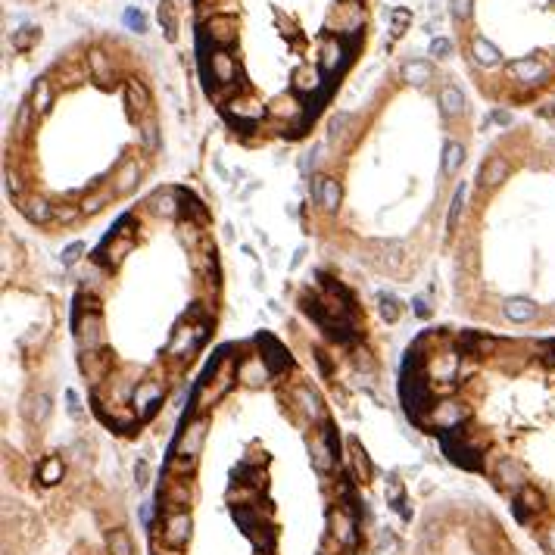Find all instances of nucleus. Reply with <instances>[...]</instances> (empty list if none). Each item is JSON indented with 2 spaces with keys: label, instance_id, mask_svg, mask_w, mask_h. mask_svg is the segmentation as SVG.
Returning <instances> with one entry per match:
<instances>
[{
  "label": "nucleus",
  "instance_id": "nucleus-1",
  "mask_svg": "<svg viewBox=\"0 0 555 555\" xmlns=\"http://www.w3.org/2000/svg\"><path fill=\"white\" fill-rule=\"evenodd\" d=\"M203 440H206V418H197L181 431V437H178V443H175V452L181 459H191L194 462L203 449Z\"/></svg>",
  "mask_w": 555,
  "mask_h": 555
},
{
  "label": "nucleus",
  "instance_id": "nucleus-2",
  "mask_svg": "<svg viewBox=\"0 0 555 555\" xmlns=\"http://www.w3.org/2000/svg\"><path fill=\"white\" fill-rule=\"evenodd\" d=\"M191 527H194L191 515H187V512H175V515H172V518L166 521L162 540H166V546H172V549H181V546L191 540Z\"/></svg>",
  "mask_w": 555,
  "mask_h": 555
},
{
  "label": "nucleus",
  "instance_id": "nucleus-3",
  "mask_svg": "<svg viewBox=\"0 0 555 555\" xmlns=\"http://www.w3.org/2000/svg\"><path fill=\"white\" fill-rule=\"evenodd\" d=\"M443 452L449 456V462L452 465H459V468H468V471H474V468H481V459H478V452H474L468 443H462L459 437H447L443 440Z\"/></svg>",
  "mask_w": 555,
  "mask_h": 555
},
{
  "label": "nucleus",
  "instance_id": "nucleus-4",
  "mask_svg": "<svg viewBox=\"0 0 555 555\" xmlns=\"http://www.w3.org/2000/svg\"><path fill=\"white\" fill-rule=\"evenodd\" d=\"M256 343H259V349H262V362H269L271 371H284L287 365H291V356H287V349L281 347V343L271 337V334H259V337H256Z\"/></svg>",
  "mask_w": 555,
  "mask_h": 555
},
{
  "label": "nucleus",
  "instance_id": "nucleus-5",
  "mask_svg": "<svg viewBox=\"0 0 555 555\" xmlns=\"http://www.w3.org/2000/svg\"><path fill=\"white\" fill-rule=\"evenodd\" d=\"M159 400H162V384H159V381H144V384H138L135 396H131V405H135L138 415H150Z\"/></svg>",
  "mask_w": 555,
  "mask_h": 555
},
{
  "label": "nucleus",
  "instance_id": "nucleus-6",
  "mask_svg": "<svg viewBox=\"0 0 555 555\" xmlns=\"http://www.w3.org/2000/svg\"><path fill=\"white\" fill-rule=\"evenodd\" d=\"M312 465H315V471L327 474L334 468V449H331V427H325L322 434L312 440Z\"/></svg>",
  "mask_w": 555,
  "mask_h": 555
},
{
  "label": "nucleus",
  "instance_id": "nucleus-7",
  "mask_svg": "<svg viewBox=\"0 0 555 555\" xmlns=\"http://www.w3.org/2000/svg\"><path fill=\"white\" fill-rule=\"evenodd\" d=\"M503 315L509 318V322L527 325V322L537 318V303L527 300V296H509V300L503 303Z\"/></svg>",
  "mask_w": 555,
  "mask_h": 555
},
{
  "label": "nucleus",
  "instance_id": "nucleus-8",
  "mask_svg": "<svg viewBox=\"0 0 555 555\" xmlns=\"http://www.w3.org/2000/svg\"><path fill=\"white\" fill-rule=\"evenodd\" d=\"M312 197L322 203L325 213H337V206H340V184L334 181V178H315Z\"/></svg>",
  "mask_w": 555,
  "mask_h": 555
},
{
  "label": "nucleus",
  "instance_id": "nucleus-9",
  "mask_svg": "<svg viewBox=\"0 0 555 555\" xmlns=\"http://www.w3.org/2000/svg\"><path fill=\"white\" fill-rule=\"evenodd\" d=\"M209 38H213L215 44H222V47H228L234 38H237V19L234 16H215V19H209Z\"/></svg>",
  "mask_w": 555,
  "mask_h": 555
},
{
  "label": "nucleus",
  "instance_id": "nucleus-10",
  "mask_svg": "<svg viewBox=\"0 0 555 555\" xmlns=\"http://www.w3.org/2000/svg\"><path fill=\"white\" fill-rule=\"evenodd\" d=\"M509 178V162L503 159V156H490L487 162H483V169H481V187H499Z\"/></svg>",
  "mask_w": 555,
  "mask_h": 555
},
{
  "label": "nucleus",
  "instance_id": "nucleus-11",
  "mask_svg": "<svg viewBox=\"0 0 555 555\" xmlns=\"http://www.w3.org/2000/svg\"><path fill=\"white\" fill-rule=\"evenodd\" d=\"M331 534L343 546H356V521L347 512H331Z\"/></svg>",
  "mask_w": 555,
  "mask_h": 555
},
{
  "label": "nucleus",
  "instance_id": "nucleus-12",
  "mask_svg": "<svg viewBox=\"0 0 555 555\" xmlns=\"http://www.w3.org/2000/svg\"><path fill=\"white\" fill-rule=\"evenodd\" d=\"M400 75H403V82L415 84V88H425V84H431L434 69H431V62H425V60H412V62H405V66H403Z\"/></svg>",
  "mask_w": 555,
  "mask_h": 555
},
{
  "label": "nucleus",
  "instance_id": "nucleus-13",
  "mask_svg": "<svg viewBox=\"0 0 555 555\" xmlns=\"http://www.w3.org/2000/svg\"><path fill=\"white\" fill-rule=\"evenodd\" d=\"M462 418H465V409L459 403H443L434 409V425L443 427V431H452L456 425H462Z\"/></svg>",
  "mask_w": 555,
  "mask_h": 555
},
{
  "label": "nucleus",
  "instance_id": "nucleus-14",
  "mask_svg": "<svg viewBox=\"0 0 555 555\" xmlns=\"http://www.w3.org/2000/svg\"><path fill=\"white\" fill-rule=\"evenodd\" d=\"M88 72L94 75V82H100V84L113 82V62H109V57L103 50H91L88 53Z\"/></svg>",
  "mask_w": 555,
  "mask_h": 555
},
{
  "label": "nucleus",
  "instance_id": "nucleus-15",
  "mask_svg": "<svg viewBox=\"0 0 555 555\" xmlns=\"http://www.w3.org/2000/svg\"><path fill=\"white\" fill-rule=\"evenodd\" d=\"M440 113L447 116V119L465 113V97H462V91H459L456 84H447V88L440 91Z\"/></svg>",
  "mask_w": 555,
  "mask_h": 555
},
{
  "label": "nucleus",
  "instance_id": "nucleus-16",
  "mask_svg": "<svg viewBox=\"0 0 555 555\" xmlns=\"http://www.w3.org/2000/svg\"><path fill=\"white\" fill-rule=\"evenodd\" d=\"M543 509V496L537 493L534 487H521V493H518V503H515V515H518V521H527V515L530 512H540Z\"/></svg>",
  "mask_w": 555,
  "mask_h": 555
},
{
  "label": "nucleus",
  "instance_id": "nucleus-17",
  "mask_svg": "<svg viewBox=\"0 0 555 555\" xmlns=\"http://www.w3.org/2000/svg\"><path fill=\"white\" fill-rule=\"evenodd\" d=\"M213 75H215V82H222V84H231L234 78H237V62H234L231 53H225V50L213 53Z\"/></svg>",
  "mask_w": 555,
  "mask_h": 555
},
{
  "label": "nucleus",
  "instance_id": "nucleus-18",
  "mask_svg": "<svg viewBox=\"0 0 555 555\" xmlns=\"http://www.w3.org/2000/svg\"><path fill=\"white\" fill-rule=\"evenodd\" d=\"M471 53H474V60H478L481 66H487V69H493V66H499V62H503V53H499V47L490 44L487 38H474Z\"/></svg>",
  "mask_w": 555,
  "mask_h": 555
},
{
  "label": "nucleus",
  "instance_id": "nucleus-19",
  "mask_svg": "<svg viewBox=\"0 0 555 555\" xmlns=\"http://www.w3.org/2000/svg\"><path fill=\"white\" fill-rule=\"evenodd\" d=\"M343 57H347V50H343V44L337 38H327L325 47H322V69L325 72H337L343 66Z\"/></svg>",
  "mask_w": 555,
  "mask_h": 555
},
{
  "label": "nucleus",
  "instance_id": "nucleus-20",
  "mask_svg": "<svg viewBox=\"0 0 555 555\" xmlns=\"http://www.w3.org/2000/svg\"><path fill=\"white\" fill-rule=\"evenodd\" d=\"M22 213H26V218L31 225H44L47 218H53V206L44 197H31V200L22 203Z\"/></svg>",
  "mask_w": 555,
  "mask_h": 555
},
{
  "label": "nucleus",
  "instance_id": "nucleus-21",
  "mask_svg": "<svg viewBox=\"0 0 555 555\" xmlns=\"http://www.w3.org/2000/svg\"><path fill=\"white\" fill-rule=\"evenodd\" d=\"M509 72L518 78V82H525V84H534L537 78H543V62L540 60H518V62H512V69Z\"/></svg>",
  "mask_w": 555,
  "mask_h": 555
},
{
  "label": "nucleus",
  "instance_id": "nucleus-22",
  "mask_svg": "<svg viewBox=\"0 0 555 555\" xmlns=\"http://www.w3.org/2000/svg\"><path fill=\"white\" fill-rule=\"evenodd\" d=\"M31 106H35L38 116H44L47 109L53 106V88H50V82H47V78H38L35 88H31Z\"/></svg>",
  "mask_w": 555,
  "mask_h": 555
},
{
  "label": "nucleus",
  "instance_id": "nucleus-23",
  "mask_svg": "<svg viewBox=\"0 0 555 555\" xmlns=\"http://www.w3.org/2000/svg\"><path fill=\"white\" fill-rule=\"evenodd\" d=\"M349 459H353V471H356V481H359V483H369V478H371V462H369V456H365V449L359 447L356 440H349Z\"/></svg>",
  "mask_w": 555,
  "mask_h": 555
},
{
  "label": "nucleus",
  "instance_id": "nucleus-24",
  "mask_svg": "<svg viewBox=\"0 0 555 555\" xmlns=\"http://www.w3.org/2000/svg\"><path fill=\"white\" fill-rule=\"evenodd\" d=\"M125 103H128L131 109L150 106V94H147V88L138 82V78H128V82H125Z\"/></svg>",
  "mask_w": 555,
  "mask_h": 555
},
{
  "label": "nucleus",
  "instance_id": "nucleus-25",
  "mask_svg": "<svg viewBox=\"0 0 555 555\" xmlns=\"http://www.w3.org/2000/svg\"><path fill=\"white\" fill-rule=\"evenodd\" d=\"M78 343H82V347H88V349H94L100 343V315H97V312L78 325Z\"/></svg>",
  "mask_w": 555,
  "mask_h": 555
},
{
  "label": "nucleus",
  "instance_id": "nucleus-26",
  "mask_svg": "<svg viewBox=\"0 0 555 555\" xmlns=\"http://www.w3.org/2000/svg\"><path fill=\"white\" fill-rule=\"evenodd\" d=\"M269 371H271V369H265V362H262V359H250V362H244V365H240V369H237L240 381H247L250 387L262 384V381L269 378Z\"/></svg>",
  "mask_w": 555,
  "mask_h": 555
},
{
  "label": "nucleus",
  "instance_id": "nucleus-27",
  "mask_svg": "<svg viewBox=\"0 0 555 555\" xmlns=\"http://www.w3.org/2000/svg\"><path fill=\"white\" fill-rule=\"evenodd\" d=\"M38 481L44 483V487H53V483H60L62 481V459L57 456H47L41 468H38Z\"/></svg>",
  "mask_w": 555,
  "mask_h": 555
},
{
  "label": "nucleus",
  "instance_id": "nucleus-28",
  "mask_svg": "<svg viewBox=\"0 0 555 555\" xmlns=\"http://www.w3.org/2000/svg\"><path fill=\"white\" fill-rule=\"evenodd\" d=\"M106 549H109V555H135V543H131L128 530H109Z\"/></svg>",
  "mask_w": 555,
  "mask_h": 555
},
{
  "label": "nucleus",
  "instance_id": "nucleus-29",
  "mask_svg": "<svg viewBox=\"0 0 555 555\" xmlns=\"http://www.w3.org/2000/svg\"><path fill=\"white\" fill-rule=\"evenodd\" d=\"M38 41H41V28L38 26H22L19 31H13V50L19 53H28Z\"/></svg>",
  "mask_w": 555,
  "mask_h": 555
},
{
  "label": "nucleus",
  "instance_id": "nucleus-30",
  "mask_svg": "<svg viewBox=\"0 0 555 555\" xmlns=\"http://www.w3.org/2000/svg\"><path fill=\"white\" fill-rule=\"evenodd\" d=\"M462 162H465V147L449 140V144L443 147V175H456Z\"/></svg>",
  "mask_w": 555,
  "mask_h": 555
},
{
  "label": "nucleus",
  "instance_id": "nucleus-31",
  "mask_svg": "<svg viewBox=\"0 0 555 555\" xmlns=\"http://www.w3.org/2000/svg\"><path fill=\"white\" fill-rule=\"evenodd\" d=\"M26 412H28V418L35 421V425H44L47 415H50V396H47V393H35V396H28Z\"/></svg>",
  "mask_w": 555,
  "mask_h": 555
},
{
  "label": "nucleus",
  "instance_id": "nucleus-32",
  "mask_svg": "<svg viewBox=\"0 0 555 555\" xmlns=\"http://www.w3.org/2000/svg\"><path fill=\"white\" fill-rule=\"evenodd\" d=\"M228 113L234 116V119H247V122H253V119H262V116H265V106H259V103H250V100H234V103L228 106Z\"/></svg>",
  "mask_w": 555,
  "mask_h": 555
},
{
  "label": "nucleus",
  "instance_id": "nucleus-33",
  "mask_svg": "<svg viewBox=\"0 0 555 555\" xmlns=\"http://www.w3.org/2000/svg\"><path fill=\"white\" fill-rule=\"evenodd\" d=\"M459 347L462 349H468V353L471 356H483V353H490V349H493V340L490 337H481V334H462V337H459Z\"/></svg>",
  "mask_w": 555,
  "mask_h": 555
},
{
  "label": "nucleus",
  "instance_id": "nucleus-34",
  "mask_svg": "<svg viewBox=\"0 0 555 555\" xmlns=\"http://www.w3.org/2000/svg\"><path fill=\"white\" fill-rule=\"evenodd\" d=\"M403 262H405V244H400V240H387L384 244V269L400 271Z\"/></svg>",
  "mask_w": 555,
  "mask_h": 555
},
{
  "label": "nucleus",
  "instance_id": "nucleus-35",
  "mask_svg": "<svg viewBox=\"0 0 555 555\" xmlns=\"http://www.w3.org/2000/svg\"><path fill=\"white\" fill-rule=\"evenodd\" d=\"M496 478L505 483V487H525V478H521V468L512 462V459H503V462L496 465Z\"/></svg>",
  "mask_w": 555,
  "mask_h": 555
},
{
  "label": "nucleus",
  "instance_id": "nucleus-36",
  "mask_svg": "<svg viewBox=\"0 0 555 555\" xmlns=\"http://www.w3.org/2000/svg\"><path fill=\"white\" fill-rule=\"evenodd\" d=\"M293 396H296V403L303 405V412H306L309 418H318V415H322V400H318V393H312L309 387H300Z\"/></svg>",
  "mask_w": 555,
  "mask_h": 555
},
{
  "label": "nucleus",
  "instance_id": "nucleus-37",
  "mask_svg": "<svg viewBox=\"0 0 555 555\" xmlns=\"http://www.w3.org/2000/svg\"><path fill=\"white\" fill-rule=\"evenodd\" d=\"M156 13H159V26L162 28H166V38H169V41H175V35H178V19H175V6H172V0H162V4H159V10H156Z\"/></svg>",
  "mask_w": 555,
  "mask_h": 555
},
{
  "label": "nucleus",
  "instance_id": "nucleus-38",
  "mask_svg": "<svg viewBox=\"0 0 555 555\" xmlns=\"http://www.w3.org/2000/svg\"><path fill=\"white\" fill-rule=\"evenodd\" d=\"M138 175H140V172H138V162H131V159H128V162L122 166L119 178H116V194H128L131 187L138 184Z\"/></svg>",
  "mask_w": 555,
  "mask_h": 555
},
{
  "label": "nucleus",
  "instance_id": "nucleus-39",
  "mask_svg": "<svg viewBox=\"0 0 555 555\" xmlns=\"http://www.w3.org/2000/svg\"><path fill=\"white\" fill-rule=\"evenodd\" d=\"M293 88L303 91V94L315 91V88H318V72H315V69H309V66H300V69L293 72Z\"/></svg>",
  "mask_w": 555,
  "mask_h": 555
},
{
  "label": "nucleus",
  "instance_id": "nucleus-40",
  "mask_svg": "<svg viewBox=\"0 0 555 555\" xmlns=\"http://www.w3.org/2000/svg\"><path fill=\"white\" fill-rule=\"evenodd\" d=\"M140 140H144L147 150H159V128H156L153 119H140Z\"/></svg>",
  "mask_w": 555,
  "mask_h": 555
},
{
  "label": "nucleus",
  "instance_id": "nucleus-41",
  "mask_svg": "<svg viewBox=\"0 0 555 555\" xmlns=\"http://www.w3.org/2000/svg\"><path fill=\"white\" fill-rule=\"evenodd\" d=\"M465 184L456 187V194H452V203H449V231H456L459 218H462V206H465Z\"/></svg>",
  "mask_w": 555,
  "mask_h": 555
},
{
  "label": "nucleus",
  "instance_id": "nucleus-42",
  "mask_svg": "<svg viewBox=\"0 0 555 555\" xmlns=\"http://www.w3.org/2000/svg\"><path fill=\"white\" fill-rule=\"evenodd\" d=\"M381 318H384V322H390L393 325L396 318H400V303H396V296H387V293H381Z\"/></svg>",
  "mask_w": 555,
  "mask_h": 555
},
{
  "label": "nucleus",
  "instance_id": "nucleus-43",
  "mask_svg": "<svg viewBox=\"0 0 555 555\" xmlns=\"http://www.w3.org/2000/svg\"><path fill=\"white\" fill-rule=\"evenodd\" d=\"M471 10H474V0H449V16L456 22L471 19Z\"/></svg>",
  "mask_w": 555,
  "mask_h": 555
},
{
  "label": "nucleus",
  "instance_id": "nucleus-44",
  "mask_svg": "<svg viewBox=\"0 0 555 555\" xmlns=\"http://www.w3.org/2000/svg\"><path fill=\"white\" fill-rule=\"evenodd\" d=\"M125 26H128L131 31H147V19H144V13L135 10V6H128V10H125Z\"/></svg>",
  "mask_w": 555,
  "mask_h": 555
},
{
  "label": "nucleus",
  "instance_id": "nucleus-45",
  "mask_svg": "<svg viewBox=\"0 0 555 555\" xmlns=\"http://www.w3.org/2000/svg\"><path fill=\"white\" fill-rule=\"evenodd\" d=\"M390 19H393V35L400 38V35H403V28L412 22V13H409V10H403V6H396V10L390 13Z\"/></svg>",
  "mask_w": 555,
  "mask_h": 555
},
{
  "label": "nucleus",
  "instance_id": "nucleus-46",
  "mask_svg": "<svg viewBox=\"0 0 555 555\" xmlns=\"http://www.w3.org/2000/svg\"><path fill=\"white\" fill-rule=\"evenodd\" d=\"M82 253H84V244H82V240H75V244H69L66 250H62L60 259H62V265H75V262H78V256H82Z\"/></svg>",
  "mask_w": 555,
  "mask_h": 555
},
{
  "label": "nucleus",
  "instance_id": "nucleus-47",
  "mask_svg": "<svg viewBox=\"0 0 555 555\" xmlns=\"http://www.w3.org/2000/svg\"><path fill=\"white\" fill-rule=\"evenodd\" d=\"M349 122H353V116H349V113H337V116H334V119H331V138H340L343 128H347Z\"/></svg>",
  "mask_w": 555,
  "mask_h": 555
},
{
  "label": "nucleus",
  "instance_id": "nucleus-48",
  "mask_svg": "<svg viewBox=\"0 0 555 555\" xmlns=\"http://www.w3.org/2000/svg\"><path fill=\"white\" fill-rule=\"evenodd\" d=\"M387 503L403 505V483L396 478H390V483H387Z\"/></svg>",
  "mask_w": 555,
  "mask_h": 555
},
{
  "label": "nucleus",
  "instance_id": "nucleus-49",
  "mask_svg": "<svg viewBox=\"0 0 555 555\" xmlns=\"http://www.w3.org/2000/svg\"><path fill=\"white\" fill-rule=\"evenodd\" d=\"M452 53V44L447 41V38H434L431 41V57H449Z\"/></svg>",
  "mask_w": 555,
  "mask_h": 555
},
{
  "label": "nucleus",
  "instance_id": "nucleus-50",
  "mask_svg": "<svg viewBox=\"0 0 555 555\" xmlns=\"http://www.w3.org/2000/svg\"><path fill=\"white\" fill-rule=\"evenodd\" d=\"M106 200H109V194H97V197H88V200H84L82 209H84V213H97V209L103 206Z\"/></svg>",
  "mask_w": 555,
  "mask_h": 555
},
{
  "label": "nucleus",
  "instance_id": "nucleus-51",
  "mask_svg": "<svg viewBox=\"0 0 555 555\" xmlns=\"http://www.w3.org/2000/svg\"><path fill=\"white\" fill-rule=\"evenodd\" d=\"M75 215H78V209L72 206H53V218L57 222H75Z\"/></svg>",
  "mask_w": 555,
  "mask_h": 555
},
{
  "label": "nucleus",
  "instance_id": "nucleus-52",
  "mask_svg": "<svg viewBox=\"0 0 555 555\" xmlns=\"http://www.w3.org/2000/svg\"><path fill=\"white\" fill-rule=\"evenodd\" d=\"M31 103H22L19 106V116H16V131H26V125H28V113H31Z\"/></svg>",
  "mask_w": 555,
  "mask_h": 555
},
{
  "label": "nucleus",
  "instance_id": "nucleus-53",
  "mask_svg": "<svg viewBox=\"0 0 555 555\" xmlns=\"http://www.w3.org/2000/svg\"><path fill=\"white\" fill-rule=\"evenodd\" d=\"M66 403H69V412L78 418L82 415V405H78V396H75V390H66Z\"/></svg>",
  "mask_w": 555,
  "mask_h": 555
},
{
  "label": "nucleus",
  "instance_id": "nucleus-54",
  "mask_svg": "<svg viewBox=\"0 0 555 555\" xmlns=\"http://www.w3.org/2000/svg\"><path fill=\"white\" fill-rule=\"evenodd\" d=\"M156 203H159L156 209H159L162 215H172V213H175V203H172V197H156Z\"/></svg>",
  "mask_w": 555,
  "mask_h": 555
},
{
  "label": "nucleus",
  "instance_id": "nucleus-55",
  "mask_svg": "<svg viewBox=\"0 0 555 555\" xmlns=\"http://www.w3.org/2000/svg\"><path fill=\"white\" fill-rule=\"evenodd\" d=\"M546 549H549L555 555V527L552 530H546Z\"/></svg>",
  "mask_w": 555,
  "mask_h": 555
},
{
  "label": "nucleus",
  "instance_id": "nucleus-56",
  "mask_svg": "<svg viewBox=\"0 0 555 555\" xmlns=\"http://www.w3.org/2000/svg\"><path fill=\"white\" fill-rule=\"evenodd\" d=\"M412 306H415V312H418V315H427V312H431V309H427V303L421 300V296H418L415 303H412Z\"/></svg>",
  "mask_w": 555,
  "mask_h": 555
},
{
  "label": "nucleus",
  "instance_id": "nucleus-57",
  "mask_svg": "<svg viewBox=\"0 0 555 555\" xmlns=\"http://www.w3.org/2000/svg\"><path fill=\"white\" fill-rule=\"evenodd\" d=\"M135 474H138V483H140V487H144V483H147V465H144V462H140V465H138V471H135Z\"/></svg>",
  "mask_w": 555,
  "mask_h": 555
},
{
  "label": "nucleus",
  "instance_id": "nucleus-58",
  "mask_svg": "<svg viewBox=\"0 0 555 555\" xmlns=\"http://www.w3.org/2000/svg\"><path fill=\"white\" fill-rule=\"evenodd\" d=\"M493 122H499V125H509V122H512V116H509V113H493Z\"/></svg>",
  "mask_w": 555,
  "mask_h": 555
}]
</instances>
